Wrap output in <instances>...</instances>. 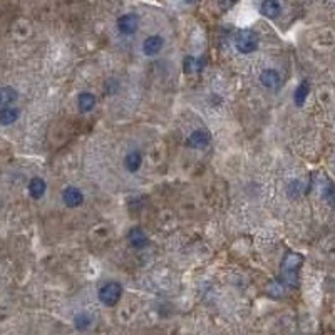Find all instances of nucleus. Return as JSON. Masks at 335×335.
<instances>
[{
	"instance_id": "dca6fc26",
	"label": "nucleus",
	"mask_w": 335,
	"mask_h": 335,
	"mask_svg": "<svg viewBox=\"0 0 335 335\" xmlns=\"http://www.w3.org/2000/svg\"><path fill=\"white\" fill-rule=\"evenodd\" d=\"M14 101H17V91L14 87H2L0 89V107L9 106Z\"/></svg>"
},
{
	"instance_id": "1a4fd4ad",
	"label": "nucleus",
	"mask_w": 335,
	"mask_h": 335,
	"mask_svg": "<svg viewBox=\"0 0 335 335\" xmlns=\"http://www.w3.org/2000/svg\"><path fill=\"white\" fill-rule=\"evenodd\" d=\"M260 81H261V84H263L266 89H278L280 82H282L278 72L273 71V69H265L260 74Z\"/></svg>"
},
{
	"instance_id": "7ed1b4c3",
	"label": "nucleus",
	"mask_w": 335,
	"mask_h": 335,
	"mask_svg": "<svg viewBox=\"0 0 335 335\" xmlns=\"http://www.w3.org/2000/svg\"><path fill=\"white\" fill-rule=\"evenodd\" d=\"M121 295H123V287L119 285L118 282H109V284L102 285L101 290H99V300L106 307L116 305Z\"/></svg>"
},
{
	"instance_id": "9b49d317",
	"label": "nucleus",
	"mask_w": 335,
	"mask_h": 335,
	"mask_svg": "<svg viewBox=\"0 0 335 335\" xmlns=\"http://www.w3.org/2000/svg\"><path fill=\"white\" fill-rule=\"evenodd\" d=\"M47 191V183L42 180V178H34L29 183V195L34 198V200H40L42 196L45 195Z\"/></svg>"
},
{
	"instance_id": "6ab92c4d",
	"label": "nucleus",
	"mask_w": 335,
	"mask_h": 335,
	"mask_svg": "<svg viewBox=\"0 0 335 335\" xmlns=\"http://www.w3.org/2000/svg\"><path fill=\"white\" fill-rule=\"evenodd\" d=\"M237 2H238V0H221V9H225V10L232 9Z\"/></svg>"
},
{
	"instance_id": "aec40b11",
	"label": "nucleus",
	"mask_w": 335,
	"mask_h": 335,
	"mask_svg": "<svg viewBox=\"0 0 335 335\" xmlns=\"http://www.w3.org/2000/svg\"><path fill=\"white\" fill-rule=\"evenodd\" d=\"M188 4H193V2H196V0H186Z\"/></svg>"
},
{
	"instance_id": "ddd939ff",
	"label": "nucleus",
	"mask_w": 335,
	"mask_h": 335,
	"mask_svg": "<svg viewBox=\"0 0 335 335\" xmlns=\"http://www.w3.org/2000/svg\"><path fill=\"white\" fill-rule=\"evenodd\" d=\"M141 163H143V156H141L139 151H131V153L126 154L124 158V166L129 173H136L141 167Z\"/></svg>"
},
{
	"instance_id": "4468645a",
	"label": "nucleus",
	"mask_w": 335,
	"mask_h": 335,
	"mask_svg": "<svg viewBox=\"0 0 335 335\" xmlns=\"http://www.w3.org/2000/svg\"><path fill=\"white\" fill-rule=\"evenodd\" d=\"M308 92H310V84H308V81H302L300 86L295 89V94H293V101H295L298 107H302L305 104Z\"/></svg>"
},
{
	"instance_id": "a211bd4d",
	"label": "nucleus",
	"mask_w": 335,
	"mask_h": 335,
	"mask_svg": "<svg viewBox=\"0 0 335 335\" xmlns=\"http://www.w3.org/2000/svg\"><path fill=\"white\" fill-rule=\"evenodd\" d=\"M196 59L195 57H186L185 59V71L186 72H193V71H196Z\"/></svg>"
},
{
	"instance_id": "2eb2a0df",
	"label": "nucleus",
	"mask_w": 335,
	"mask_h": 335,
	"mask_svg": "<svg viewBox=\"0 0 335 335\" xmlns=\"http://www.w3.org/2000/svg\"><path fill=\"white\" fill-rule=\"evenodd\" d=\"M77 106H79L81 113L92 111V107L96 106V97L91 92H81L79 97H77Z\"/></svg>"
},
{
	"instance_id": "39448f33",
	"label": "nucleus",
	"mask_w": 335,
	"mask_h": 335,
	"mask_svg": "<svg viewBox=\"0 0 335 335\" xmlns=\"http://www.w3.org/2000/svg\"><path fill=\"white\" fill-rule=\"evenodd\" d=\"M211 141V136H209V131L206 129H196L190 134V138L186 139V146L191 149H201L205 146L209 144Z\"/></svg>"
},
{
	"instance_id": "6e6552de",
	"label": "nucleus",
	"mask_w": 335,
	"mask_h": 335,
	"mask_svg": "<svg viewBox=\"0 0 335 335\" xmlns=\"http://www.w3.org/2000/svg\"><path fill=\"white\" fill-rule=\"evenodd\" d=\"M260 12L266 19H276L282 12V5L278 0H263L260 7Z\"/></svg>"
},
{
	"instance_id": "f8f14e48",
	"label": "nucleus",
	"mask_w": 335,
	"mask_h": 335,
	"mask_svg": "<svg viewBox=\"0 0 335 335\" xmlns=\"http://www.w3.org/2000/svg\"><path fill=\"white\" fill-rule=\"evenodd\" d=\"M19 116H20V111H19L17 107L4 106L2 109H0V124H2V126L14 124L19 119Z\"/></svg>"
},
{
	"instance_id": "f3484780",
	"label": "nucleus",
	"mask_w": 335,
	"mask_h": 335,
	"mask_svg": "<svg viewBox=\"0 0 335 335\" xmlns=\"http://www.w3.org/2000/svg\"><path fill=\"white\" fill-rule=\"evenodd\" d=\"M74 325L76 328H79V330H86V328L91 325V317H89L87 313H79V315H76L74 318Z\"/></svg>"
},
{
	"instance_id": "9d476101",
	"label": "nucleus",
	"mask_w": 335,
	"mask_h": 335,
	"mask_svg": "<svg viewBox=\"0 0 335 335\" xmlns=\"http://www.w3.org/2000/svg\"><path fill=\"white\" fill-rule=\"evenodd\" d=\"M128 238H129V242H131V245H133L134 248L148 247V237H146V233L143 232V228H139V227H136V228L131 230L129 235H128Z\"/></svg>"
},
{
	"instance_id": "423d86ee",
	"label": "nucleus",
	"mask_w": 335,
	"mask_h": 335,
	"mask_svg": "<svg viewBox=\"0 0 335 335\" xmlns=\"http://www.w3.org/2000/svg\"><path fill=\"white\" fill-rule=\"evenodd\" d=\"M62 201H64V205L67 208H77V206L82 205L84 195L81 193L79 188L69 186V188H66L64 193H62Z\"/></svg>"
},
{
	"instance_id": "0eeeda50",
	"label": "nucleus",
	"mask_w": 335,
	"mask_h": 335,
	"mask_svg": "<svg viewBox=\"0 0 335 335\" xmlns=\"http://www.w3.org/2000/svg\"><path fill=\"white\" fill-rule=\"evenodd\" d=\"M164 45V39L161 35H149L148 39L143 42V52L146 55H156L159 54Z\"/></svg>"
},
{
	"instance_id": "20e7f679",
	"label": "nucleus",
	"mask_w": 335,
	"mask_h": 335,
	"mask_svg": "<svg viewBox=\"0 0 335 335\" xmlns=\"http://www.w3.org/2000/svg\"><path fill=\"white\" fill-rule=\"evenodd\" d=\"M139 17L136 14H126L118 19V30L123 35H133L138 30Z\"/></svg>"
},
{
	"instance_id": "f03ea898",
	"label": "nucleus",
	"mask_w": 335,
	"mask_h": 335,
	"mask_svg": "<svg viewBox=\"0 0 335 335\" xmlns=\"http://www.w3.org/2000/svg\"><path fill=\"white\" fill-rule=\"evenodd\" d=\"M235 47L242 54H251L258 47V34L251 29H243L235 35Z\"/></svg>"
},
{
	"instance_id": "f257e3e1",
	"label": "nucleus",
	"mask_w": 335,
	"mask_h": 335,
	"mask_svg": "<svg viewBox=\"0 0 335 335\" xmlns=\"http://www.w3.org/2000/svg\"><path fill=\"white\" fill-rule=\"evenodd\" d=\"M303 261V256L300 253H289L282 261V284L289 285L290 289L297 284V273Z\"/></svg>"
}]
</instances>
